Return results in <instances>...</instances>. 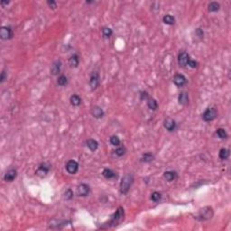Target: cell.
<instances>
[{"mask_svg": "<svg viewBox=\"0 0 231 231\" xmlns=\"http://www.w3.org/2000/svg\"><path fill=\"white\" fill-rule=\"evenodd\" d=\"M134 182V176L132 173H127L123 178L120 182V193L123 195L127 194L132 184Z\"/></svg>", "mask_w": 231, "mask_h": 231, "instance_id": "6da1fadb", "label": "cell"}, {"mask_svg": "<svg viewBox=\"0 0 231 231\" xmlns=\"http://www.w3.org/2000/svg\"><path fill=\"white\" fill-rule=\"evenodd\" d=\"M124 209L122 207H119L116 211L113 214V216L111 217V219L108 222V227H113L116 226L123 218H124Z\"/></svg>", "mask_w": 231, "mask_h": 231, "instance_id": "7a4b0ae2", "label": "cell"}, {"mask_svg": "<svg viewBox=\"0 0 231 231\" xmlns=\"http://www.w3.org/2000/svg\"><path fill=\"white\" fill-rule=\"evenodd\" d=\"M213 214L214 212L211 207H205L199 211L197 218L200 220H209L213 217Z\"/></svg>", "mask_w": 231, "mask_h": 231, "instance_id": "3957f363", "label": "cell"}, {"mask_svg": "<svg viewBox=\"0 0 231 231\" xmlns=\"http://www.w3.org/2000/svg\"><path fill=\"white\" fill-rule=\"evenodd\" d=\"M217 115H218V112L215 108H209L202 114V118L206 122H211L217 117Z\"/></svg>", "mask_w": 231, "mask_h": 231, "instance_id": "277c9868", "label": "cell"}, {"mask_svg": "<svg viewBox=\"0 0 231 231\" xmlns=\"http://www.w3.org/2000/svg\"><path fill=\"white\" fill-rule=\"evenodd\" d=\"M14 36V32L9 26H2L0 29V37L2 40H10Z\"/></svg>", "mask_w": 231, "mask_h": 231, "instance_id": "5b68a950", "label": "cell"}, {"mask_svg": "<svg viewBox=\"0 0 231 231\" xmlns=\"http://www.w3.org/2000/svg\"><path fill=\"white\" fill-rule=\"evenodd\" d=\"M50 169H51V165L47 163H42L40 165L38 166L37 170H36V175H38L40 177H45L48 173L50 172Z\"/></svg>", "mask_w": 231, "mask_h": 231, "instance_id": "8992f818", "label": "cell"}, {"mask_svg": "<svg viewBox=\"0 0 231 231\" xmlns=\"http://www.w3.org/2000/svg\"><path fill=\"white\" fill-rule=\"evenodd\" d=\"M190 55L185 52V51H182L179 53L178 55V63L181 67H185L188 65V62L190 61Z\"/></svg>", "mask_w": 231, "mask_h": 231, "instance_id": "52a82bcc", "label": "cell"}, {"mask_svg": "<svg viewBox=\"0 0 231 231\" xmlns=\"http://www.w3.org/2000/svg\"><path fill=\"white\" fill-rule=\"evenodd\" d=\"M100 83V78H99V74L97 72H93L90 75V86L91 88V90H96L97 88L98 87Z\"/></svg>", "mask_w": 231, "mask_h": 231, "instance_id": "ba28073f", "label": "cell"}, {"mask_svg": "<svg viewBox=\"0 0 231 231\" xmlns=\"http://www.w3.org/2000/svg\"><path fill=\"white\" fill-rule=\"evenodd\" d=\"M79 170V163L75 160H70L66 163V171L70 174H75Z\"/></svg>", "mask_w": 231, "mask_h": 231, "instance_id": "9c48e42d", "label": "cell"}, {"mask_svg": "<svg viewBox=\"0 0 231 231\" xmlns=\"http://www.w3.org/2000/svg\"><path fill=\"white\" fill-rule=\"evenodd\" d=\"M90 193V188L86 183H81L78 186L77 194L80 197H86Z\"/></svg>", "mask_w": 231, "mask_h": 231, "instance_id": "30bf717a", "label": "cell"}, {"mask_svg": "<svg viewBox=\"0 0 231 231\" xmlns=\"http://www.w3.org/2000/svg\"><path fill=\"white\" fill-rule=\"evenodd\" d=\"M163 127L166 130H168L169 132H173L176 129V122L175 120L171 118V117H167L164 119L163 121Z\"/></svg>", "mask_w": 231, "mask_h": 231, "instance_id": "8fae6325", "label": "cell"}, {"mask_svg": "<svg viewBox=\"0 0 231 231\" xmlns=\"http://www.w3.org/2000/svg\"><path fill=\"white\" fill-rule=\"evenodd\" d=\"M173 82H174V84H175L177 87H183V86L187 83V79H186V77H185L183 74L178 73V74H175V75H174V77H173Z\"/></svg>", "mask_w": 231, "mask_h": 231, "instance_id": "7c38bea8", "label": "cell"}, {"mask_svg": "<svg viewBox=\"0 0 231 231\" xmlns=\"http://www.w3.org/2000/svg\"><path fill=\"white\" fill-rule=\"evenodd\" d=\"M61 66H62V63L60 60H57L55 61L53 64H52V67H51V73L54 76H56L58 74L61 73Z\"/></svg>", "mask_w": 231, "mask_h": 231, "instance_id": "4fadbf2b", "label": "cell"}, {"mask_svg": "<svg viewBox=\"0 0 231 231\" xmlns=\"http://www.w3.org/2000/svg\"><path fill=\"white\" fill-rule=\"evenodd\" d=\"M17 177V171L16 169H10L8 170L5 176H4V179L6 182H11L13 181H15V179Z\"/></svg>", "mask_w": 231, "mask_h": 231, "instance_id": "5bb4252c", "label": "cell"}, {"mask_svg": "<svg viewBox=\"0 0 231 231\" xmlns=\"http://www.w3.org/2000/svg\"><path fill=\"white\" fill-rule=\"evenodd\" d=\"M91 115L93 116L95 118L97 119H99V118H102L103 116H104V110L100 108V107H98V106H94L92 108H91Z\"/></svg>", "mask_w": 231, "mask_h": 231, "instance_id": "9a60e30c", "label": "cell"}, {"mask_svg": "<svg viewBox=\"0 0 231 231\" xmlns=\"http://www.w3.org/2000/svg\"><path fill=\"white\" fill-rule=\"evenodd\" d=\"M178 101H179V104L182 105V106H186L189 104V95L187 92L185 91H182L179 94L178 96Z\"/></svg>", "mask_w": 231, "mask_h": 231, "instance_id": "2e32d148", "label": "cell"}, {"mask_svg": "<svg viewBox=\"0 0 231 231\" xmlns=\"http://www.w3.org/2000/svg\"><path fill=\"white\" fill-rule=\"evenodd\" d=\"M178 174L174 171H167L163 173V178L167 181V182H173L175 179H177Z\"/></svg>", "mask_w": 231, "mask_h": 231, "instance_id": "e0dca14e", "label": "cell"}, {"mask_svg": "<svg viewBox=\"0 0 231 231\" xmlns=\"http://www.w3.org/2000/svg\"><path fill=\"white\" fill-rule=\"evenodd\" d=\"M86 145H87L88 148H89L90 151H92V152L96 151L97 149V147H98V143H97V141H96L95 139H89V140L86 142Z\"/></svg>", "mask_w": 231, "mask_h": 231, "instance_id": "ac0fdd59", "label": "cell"}, {"mask_svg": "<svg viewBox=\"0 0 231 231\" xmlns=\"http://www.w3.org/2000/svg\"><path fill=\"white\" fill-rule=\"evenodd\" d=\"M79 63V58L78 54H76V53L72 54L70 57V59H69V64L72 68H77Z\"/></svg>", "mask_w": 231, "mask_h": 231, "instance_id": "d6986e66", "label": "cell"}, {"mask_svg": "<svg viewBox=\"0 0 231 231\" xmlns=\"http://www.w3.org/2000/svg\"><path fill=\"white\" fill-rule=\"evenodd\" d=\"M102 175L105 178H107V179H114V178H116V174L115 172L113 170H111V169H108V168H106V169L103 170Z\"/></svg>", "mask_w": 231, "mask_h": 231, "instance_id": "ffe728a7", "label": "cell"}, {"mask_svg": "<svg viewBox=\"0 0 231 231\" xmlns=\"http://www.w3.org/2000/svg\"><path fill=\"white\" fill-rule=\"evenodd\" d=\"M70 101L72 103V105L75 106V107H78L81 104V97L79 96V95H72V96L70 97Z\"/></svg>", "mask_w": 231, "mask_h": 231, "instance_id": "44dd1931", "label": "cell"}, {"mask_svg": "<svg viewBox=\"0 0 231 231\" xmlns=\"http://www.w3.org/2000/svg\"><path fill=\"white\" fill-rule=\"evenodd\" d=\"M147 107L149 108V109L151 110H156L158 108V103L154 98H151L149 97L147 99Z\"/></svg>", "mask_w": 231, "mask_h": 231, "instance_id": "7402d4cb", "label": "cell"}, {"mask_svg": "<svg viewBox=\"0 0 231 231\" xmlns=\"http://www.w3.org/2000/svg\"><path fill=\"white\" fill-rule=\"evenodd\" d=\"M229 155H230V152H229V150L227 149V148H222V149H220L219 154H218V156H219V158H220L221 160H227V159L229 157Z\"/></svg>", "mask_w": 231, "mask_h": 231, "instance_id": "603a6c76", "label": "cell"}, {"mask_svg": "<svg viewBox=\"0 0 231 231\" xmlns=\"http://www.w3.org/2000/svg\"><path fill=\"white\" fill-rule=\"evenodd\" d=\"M153 160H154V155L151 154V153H145V154H144L143 156H142V158H141V161L143 163H149Z\"/></svg>", "mask_w": 231, "mask_h": 231, "instance_id": "cb8c5ba5", "label": "cell"}, {"mask_svg": "<svg viewBox=\"0 0 231 231\" xmlns=\"http://www.w3.org/2000/svg\"><path fill=\"white\" fill-rule=\"evenodd\" d=\"M163 23L165 24L173 25V24H174V23H175V18L173 17V16H171V15H166V16H163Z\"/></svg>", "mask_w": 231, "mask_h": 231, "instance_id": "d4e9b609", "label": "cell"}, {"mask_svg": "<svg viewBox=\"0 0 231 231\" xmlns=\"http://www.w3.org/2000/svg\"><path fill=\"white\" fill-rule=\"evenodd\" d=\"M112 34H113V31H112L111 28H109V27H103L102 28V35H103L104 38H110Z\"/></svg>", "mask_w": 231, "mask_h": 231, "instance_id": "484cf974", "label": "cell"}, {"mask_svg": "<svg viewBox=\"0 0 231 231\" xmlns=\"http://www.w3.org/2000/svg\"><path fill=\"white\" fill-rule=\"evenodd\" d=\"M57 84L61 87H64L68 84V78L66 77L65 75H60L58 77L57 79Z\"/></svg>", "mask_w": 231, "mask_h": 231, "instance_id": "4316f807", "label": "cell"}, {"mask_svg": "<svg viewBox=\"0 0 231 231\" xmlns=\"http://www.w3.org/2000/svg\"><path fill=\"white\" fill-rule=\"evenodd\" d=\"M220 8V5L218 2H211L209 5V11L210 12H217Z\"/></svg>", "mask_w": 231, "mask_h": 231, "instance_id": "83f0119b", "label": "cell"}, {"mask_svg": "<svg viewBox=\"0 0 231 231\" xmlns=\"http://www.w3.org/2000/svg\"><path fill=\"white\" fill-rule=\"evenodd\" d=\"M216 135H218V138H220V139H226L228 137V134L224 128H218L216 131Z\"/></svg>", "mask_w": 231, "mask_h": 231, "instance_id": "f1b7e54d", "label": "cell"}, {"mask_svg": "<svg viewBox=\"0 0 231 231\" xmlns=\"http://www.w3.org/2000/svg\"><path fill=\"white\" fill-rule=\"evenodd\" d=\"M151 200L154 202H159L162 200V194L158 192H154L151 194Z\"/></svg>", "mask_w": 231, "mask_h": 231, "instance_id": "f546056e", "label": "cell"}, {"mask_svg": "<svg viewBox=\"0 0 231 231\" xmlns=\"http://www.w3.org/2000/svg\"><path fill=\"white\" fill-rule=\"evenodd\" d=\"M109 141H110V144L114 146H118L120 145V139L117 135H112Z\"/></svg>", "mask_w": 231, "mask_h": 231, "instance_id": "4dcf8cb0", "label": "cell"}, {"mask_svg": "<svg viewBox=\"0 0 231 231\" xmlns=\"http://www.w3.org/2000/svg\"><path fill=\"white\" fill-rule=\"evenodd\" d=\"M73 198V192L71 189H68L67 191H65V193L63 194V199L66 200H71Z\"/></svg>", "mask_w": 231, "mask_h": 231, "instance_id": "1f68e13d", "label": "cell"}, {"mask_svg": "<svg viewBox=\"0 0 231 231\" xmlns=\"http://www.w3.org/2000/svg\"><path fill=\"white\" fill-rule=\"evenodd\" d=\"M127 153V149H126V147H124V146H120V147H118L117 149H116L115 151V154L117 155V156H119V157H121V156H123V155H125V154Z\"/></svg>", "mask_w": 231, "mask_h": 231, "instance_id": "d6a6232c", "label": "cell"}, {"mask_svg": "<svg viewBox=\"0 0 231 231\" xmlns=\"http://www.w3.org/2000/svg\"><path fill=\"white\" fill-rule=\"evenodd\" d=\"M195 34H196L197 37H198V38H200V40H202V39H203V36H204V32H203V30H202L201 28H198V29L196 30Z\"/></svg>", "mask_w": 231, "mask_h": 231, "instance_id": "836d02e7", "label": "cell"}, {"mask_svg": "<svg viewBox=\"0 0 231 231\" xmlns=\"http://www.w3.org/2000/svg\"><path fill=\"white\" fill-rule=\"evenodd\" d=\"M188 66H190L191 68H196L198 66V62L195 60H192L190 59L189 62H188Z\"/></svg>", "mask_w": 231, "mask_h": 231, "instance_id": "e575fe53", "label": "cell"}, {"mask_svg": "<svg viewBox=\"0 0 231 231\" xmlns=\"http://www.w3.org/2000/svg\"><path fill=\"white\" fill-rule=\"evenodd\" d=\"M47 4H48V6H50V8H52V9H55V8L57 7V4H56V2L53 1V0L48 1Z\"/></svg>", "mask_w": 231, "mask_h": 231, "instance_id": "d590c367", "label": "cell"}, {"mask_svg": "<svg viewBox=\"0 0 231 231\" xmlns=\"http://www.w3.org/2000/svg\"><path fill=\"white\" fill-rule=\"evenodd\" d=\"M140 98H141V100L148 99V98H149V94H148V92H147V91H143V92H141V94H140Z\"/></svg>", "mask_w": 231, "mask_h": 231, "instance_id": "8d00e7d4", "label": "cell"}, {"mask_svg": "<svg viewBox=\"0 0 231 231\" xmlns=\"http://www.w3.org/2000/svg\"><path fill=\"white\" fill-rule=\"evenodd\" d=\"M6 71L4 70L2 72H1V77H0V81L1 82H4L5 80H6Z\"/></svg>", "mask_w": 231, "mask_h": 231, "instance_id": "74e56055", "label": "cell"}, {"mask_svg": "<svg viewBox=\"0 0 231 231\" xmlns=\"http://www.w3.org/2000/svg\"><path fill=\"white\" fill-rule=\"evenodd\" d=\"M8 4H9L8 1H7V2H6V1H1V5H2V6H4V5H8Z\"/></svg>", "mask_w": 231, "mask_h": 231, "instance_id": "f35d334b", "label": "cell"}]
</instances>
